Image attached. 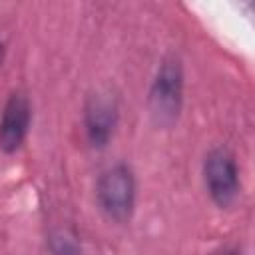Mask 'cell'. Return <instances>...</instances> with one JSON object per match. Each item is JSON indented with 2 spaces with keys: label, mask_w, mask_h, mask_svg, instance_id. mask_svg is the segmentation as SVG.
<instances>
[{
  "label": "cell",
  "mask_w": 255,
  "mask_h": 255,
  "mask_svg": "<svg viewBox=\"0 0 255 255\" xmlns=\"http://www.w3.org/2000/svg\"><path fill=\"white\" fill-rule=\"evenodd\" d=\"M120 120L118 98L110 90H96L88 96L84 106V128L92 147H106L114 137Z\"/></svg>",
  "instance_id": "277c9868"
},
{
  "label": "cell",
  "mask_w": 255,
  "mask_h": 255,
  "mask_svg": "<svg viewBox=\"0 0 255 255\" xmlns=\"http://www.w3.org/2000/svg\"><path fill=\"white\" fill-rule=\"evenodd\" d=\"M183 104V68L175 56L165 58L151 82L147 106L151 120L157 128H171Z\"/></svg>",
  "instance_id": "6da1fadb"
},
{
  "label": "cell",
  "mask_w": 255,
  "mask_h": 255,
  "mask_svg": "<svg viewBox=\"0 0 255 255\" xmlns=\"http://www.w3.org/2000/svg\"><path fill=\"white\" fill-rule=\"evenodd\" d=\"M135 175L128 163H116L98 177L96 201L110 221L128 223L135 209Z\"/></svg>",
  "instance_id": "7a4b0ae2"
},
{
  "label": "cell",
  "mask_w": 255,
  "mask_h": 255,
  "mask_svg": "<svg viewBox=\"0 0 255 255\" xmlns=\"http://www.w3.org/2000/svg\"><path fill=\"white\" fill-rule=\"evenodd\" d=\"M203 181L211 201L227 209L239 197V169L235 155L227 147H215L205 155L203 161Z\"/></svg>",
  "instance_id": "3957f363"
},
{
  "label": "cell",
  "mask_w": 255,
  "mask_h": 255,
  "mask_svg": "<svg viewBox=\"0 0 255 255\" xmlns=\"http://www.w3.org/2000/svg\"><path fill=\"white\" fill-rule=\"evenodd\" d=\"M32 120L30 100L22 92H14L0 116V149L4 153H14L22 147Z\"/></svg>",
  "instance_id": "5b68a950"
}]
</instances>
